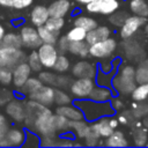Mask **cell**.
<instances>
[{
	"label": "cell",
	"mask_w": 148,
	"mask_h": 148,
	"mask_svg": "<svg viewBox=\"0 0 148 148\" xmlns=\"http://www.w3.org/2000/svg\"><path fill=\"white\" fill-rule=\"evenodd\" d=\"M74 104L82 110L84 114V119L90 123L95 121L101 117L110 116L114 112L110 102H96L86 98V99H76Z\"/></svg>",
	"instance_id": "cell-1"
},
{
	"label": "cell",
	"mask_w": 148,
	"mask_h": 148,
	"mask_svg": "<svg viewBox=\"0 0 148 148\" xmlns=\"http://www.w3.org/2000/svg\"><path fill=\"white\" fill-rule=\"evenodd\" d=\"M111 84L118 94H124V95L131 94L136 87L135 68L130 64L124 65L113 76Z\"/></svg>",
	"instance_id": "cell-2"
},
{
	"label": "cell",
	"mask_w": 148,
	"mask_h": 148,
	"mask_svg": "<svg viewBox=\"0 0 148 148\" xmlns=\"http://www.w3.org/2000/svg\"><path fill=\"white\" fill-rule=\"evenodd\" d=\"M28 130L35 132L39 136L57 134L53 126V112L49 109V106H45L37 114V117L34 119V121L31 123Z\"/></svg>",
	"instance_id": "cell-3"
},
{
	"label": "cell",
	"mask_w": 148,
	"mask_h": 148,
	"mask_svg": "<svg viewBox=\"0 0 148 148\" xmlns=\"http://www.w3.org/2000/svg\"><path fill=\"white\" fill-rule=\"evenodd\" d=\"M95 86L96 82L92 77H76V80L72 81L69 91L75 99H86L89 98Z\"/></svg>",
	"instance_id": "cell-4"
},
{
	"label": "cell",
	"mask_w": 148,
	"mask_h": 148,
	"mask_svg": "<svg viewBox=\"0 0 148 148\" xmlns=\"http://www.w3.org/2000/svg\"><path fill=\"white\" fill-rule=\"evenodd\" d=\"M27 60V54L22 49L0 46V66L14 68Z\"/></svg>",
	"instance_id": "cell-5"
},
{
	"label": "cell",
	"mask_w": 148,
	"mask_h": 148,
	"mask_svg": "<svg viewBox=\"0 0 148 148\" xmlns=\"http://www.w3.org/2000/svg\"><path fill=\"white\" fill-rule=\"evenodd\" d=\"M117 40L114 38H106L98 43L91 44L89 46V56L97 59H108L117 50Z\"/></svg>",
	"instance_id": "cell-6"
},
{
	"label": "cell",
	"mask_w": 148,
	"mask_h": 148,
	"mask_svg": "<svg viewBox=\"0 0 148 148\" xmlns=\"http://www.w3.org/2000/svg\"><path fill=\"white\" fill-rule=\"evenodd\" d=\"M146 23H147V17L138 16V15H134V14L128 15L126 21L120 27L119 35L124 40L128 39V38H132L138 32V30H140L142 27H145Z\"/></svg>",
	"instance_id": "cell-7"
},
{
	"label": "cell",
	"mask_w": 148,
	"mask_h": 148,
	"mask_svg": "<svg viewBox=\"0 0 148 148\" xmlns=\"http://www.w3.org/2000/svg\"><path fill=\"white\" fill-rule=\"evenodd\" d=\"M119 0H92L86 5V9L91 14L111 15L119 9Z\"/></svg>",
	"instance_id": "cell-8"
},
{
	"label": "cell",
	"mask_w": 148,
	"mask_h": 148,
	"mask_svg": "<svg viewBox=\"0 0 148 148\" xmlns=\"http://www.w3.org/2000/svg\"><path fill=\"white\" fill-rule=\"evenodd\" d=\"M6 114L15 123H23L25 118V101L13 97L5 105Z\"/></svg>",
	"instance_id": "cell-9"
},
{
	"label": "cell",
	"mask_w": 148,
	"mask_h": 148,
	"mask_svg": "<svg viewBox=\"0 0 148 148\" xmlns=\"http://www.w3.org/2000/svg\"><path fill=\"white\" fill-rule=\"evenodd\" d=\"M20 36L22 39V44L27 49L37 50L42 45V39L39 37V34L37 31V28H34L31 25H23L20 29Z\"/></svg>",
	"instance_id": "cell-10"
},
{
	"label": "cell",
	"mask_w": 148,
	"mask_h": 148,
	"mask_svg": "<svg viewBox=\"0 0 148 148\" xmlns=\"http://www.w3.org/2000/svg\"><path fill=\"white\" fill-rule=\"evenodd\" d=\"M38 56L40 58L42 65L45 68H53V65L59 56L58 49L56 44H49V43H42V45L37 49Z\"/></svg>",
	"instance_id": "cell-11"
},
{
	"label": "cell",
	"mask_w": 148,
	"mask_h": 148,
	"mask_svg": "<svg viewBox=\"0 0 148 148\" xmlns=\"http://www.w3.org/2000/svg\"><path fill=\"white\" fill-rule=\"evenodd\" d=\"M54 87L49 86V84H42L38 89L29 94L27 97L29 99H34L40 104H44L46 106H50L54 104Z\"/></svg>",
	"instance_id": "cell-12"
},
{
	"label": "cell",
	"mask_w": 148,
	"mask_h": 148,
	"mask_svg": "<svg viewBox=\"0 0 148 148\" xmlns=\"http://www.w3.org/2000/svg\"><path fill=\"white\" fill-rule=\"evenodd\" d=\"M31 73H32V71H31L29 64L27 62V60L18 64L17 66H15L13 68V83H12L14 86V88L20 90L24 86L27 80L31 76Z\"/></svg>",
	"instance_id": "cell-13"
},
{
	"label": "cell",
	"mask_w": 148,
	"mask_h": 148,
	"mask_svg": "<svg viewBox=\"0 0 148 148\" xmlns=\"http://www.w3.org/2000/svg\"><path fill=\"white\" fill-rule=\"evenodd\" d=\"M72 75L74 77H95L97 75V69L95 64L87 60H80L75 62L72 67Z\"/></svg>",
	"instance_id": "cell-14"
},
{
	"label": "cell",
	"mask_w": 148,
	"mask_h": 148,
	"mask_svg": "<svg viewBox=\"0 0 148 148\" xmlns=\"http://www.w3.org/2000/svg\"><path fill=\"white\" fill-rule=\"evenodd\" d=\"M27 136V132L22 128L10 127L5 135V140L7 142V147H20L24 145Z\"/></svg>",
	"instance_id": "cell-15"
},
{
	"label": "cell",
	"mask_w": 148,
	"mask_h": 148,
	"mask_svg": "<svg viewBox=\"0 0 148 148\" xmlns=\"http://www.w3.org/2000/svg\"><path fill=\"white\" fill-rule=\"evenodd\" d=\"M110 35H111L110 28H108L106 25H97L96 28H94L87 32L86 42L89 45H91V44H95V43H98L101 40L109 38Z\"/></svg>",
	"instance_id": "cell-16"
},
{
	"label": "cell",
	"mask_w": 148,
	"mask_h": 148,
	"mask_svg": "<svg viewBox=\"0 0 148 148\" xmlns=\"http://www.w3.org/2000/svg\"><path fill=\"white\" fill-rule=\"evenodd\" d=\"M49 17H50L49 9H47V7H45L43 5L35 6L30 12V22L35 27L44 25Z\"/></svg>",
	"instance_id": "cell-17"
},
{
	"label": "cell",
	"mask_w": 148,
	"mask_h": 148,
	"mask_svg": "<svg viewBox=\"0 0 148 148\" xmlns=\"http://www.w3.org/2000/svg\"><path fill=\"white\" fill-rule=\"evenodd\" d=\"M90 127L98 133V135L102 138V139H105L108 138L113 131L114 128L110 125L109 123V116H104V117H101L98 119H96L95 121H91L90 124Z\"/></svg>",
	"instance_id": "cell-18"
},
{
	"label": "cell",
	"mask_w": 148,
	"mask_h": 148,
	"mask_svg": "<svg viewBox=\"0 0 148 148\" xmlns=\"http://www.w3.org/2000/svg\"><path fill=\"white\" fill-rule=\"evenodd\" d=\"M56 113L62 114L66 118H68L69 120H81L84 119V114L82 112V110L77 106V105H71V104H66V105H59L56 109Z\"/></svg>",
	"instance_id": "cell-19"
},
{
	"label": "cell",
	"mask_w": 148,
	"mask_h": 148,
	"mask_svg": "<svg viewBox=\"0 0 148 148\" xmlns=\"http://www.w3.org/2000/svg\"><path fill=\"white\" fill-rule=\"evenodd\" d=\"M47 9H49L50 16L65 17L71 9V1L69 0H56L47 7Z\"/></svg>",
	"instance_id": "cell-20"
},
{
	"label": "cell",
	"mask_w": 148,
	"mask_h": 148,
	"mask_svg": "<svg viewBox=\"0 0 148 148\" xmlns=\"http://www.w3.org/2000/svg\"><path fill=\"white\" fill-rule=\"evenodd\" d=\"M90 130V124H88V120L81 119V120H71L69 123V131L75 135L77 140L83 139L87 133Z\"/></svg>",
	"instance_id": "cell-21"
},
{
	"label": "cell",
	"mask_w": 148,
	"mask_h": 148,
	"mask_svg": "<svg viewBox=\"0 0 148 148\" xmlns=\"http://www.w3.org/2000/svg\"><path fill=\"white\" fill-rule=\"evenodd\" d=\"M104 140V146L106 147H127L130 145L125 134L121 131H113Z\"/></svg>",
	"instance_id": "cell-22"
},
{
	"label": "cell",
	"mask_w": 148,
	"mask_h": 148,
	"mask_svg": "<svg viewBox=\"0 0 148 148\" xmlns=\"http://www.w3.org/2000/svg\"><path fill=\"white\" fill-rule=\"evenodd\" d=\"M89 44L86 40H77V42H69L68 52L77 56L80 58H86L89 56Z\"/></svg>",
	"instance_id": "cell-23"
},
{
	"label": "cell",
	"mask_w": 148,
	"mask_h": 148,
	"mask_svg": "<svg viewBox=\"0 0 148 148\" xmlns=\"http://www.w3.org/2000/svg\"><path fill=\"white\" fill-rule=\"evenodd\" d=\"M89 98L96 102H109L112 98V92H111V89L99 84L97 87L95 86Z\"/></svg>",
	"instance_id": "cell-24"
},
{
	"label": "cell",
	"mask_w": 148,
	"mask_h": 148,
	"mask_svg": "<svg viewBox=\"0 0 148 148\" xmlns=\"http://www.w3.org/2000/svg\"><path fill=\"white\" fill-rule=\"evenodd\" d=\"M37 31L39 34V37H40L42 42L43 43H49V44H56L58 38H59V35H60L59 31L51 30L45 24L40 25V27H37Z\"/></svg>",
	"instance_id": "cell-25"
},
{
	"label": "cell",
	"mask_w": 148,
	"mask_h": 148,
	"mask_svg": "<svg viewBox=\"0 0 148 148\" xmlns=\"http://www.w3.org/2000/svg\"><path fill=\"white\" fill-rule=\"evenodd\" d=\"M0 46L22 49L23 44H22V39H21L20 34H16V32H13V31L12 32H6L1 43H0Z\"/></svg>",
	"instance_id": "cell-26"
},
{
	"label": "cell",
	"mask_w": 148,
	"mask_h": 148,
	"mask_svg": "<svg viewBox=\"0 0 148 148\" xmlns=\"http://www.w3.org/2000/svg\"><path fill=\"white\" fill-rule=\"evenodd\" d=\"M130 10L138 16L148 17V1L147 0H131Z\"/></svg>",
	"instance_id": "cell-27"
},
{
	"label": "cell",
	"mask_w": 148,
	"mask_h": 148,
	"mask_svg": "<svg viewBox=\"0 0 148 148\" xmlns=\"http://www.w3.org/2000/svg\"><path fill=\"white\" fill-rule=\"evenodd\" d=\"M69 123H71V120L68 118H66L65 116L59 114V113L53 114V126H54L57 134H64V133L68 132Z\"/></svg>",
	"instance_id": "cell-28"
},
{
	"label": "cell",
	"mask_w": 148,
	"mask_h": 148,
	"mask_svg": "<svg viewBox=\"0 0 148 148\" xmlns=\"http://www.w3.org/2000/svg\"><path fill=\"white\" fill-rule=\"evenodd\" d=\"M74 25L76 27H80V28H83L87 32L94 28H96L98 24H97V21L90 16H86V15H79L74 18Z\"/></svg>",
	"instance_id": "cell-29"
},
{
	"label": "cell",
	"mask_w": 148,
	"mask_h": 148,
	"mask_svg": "<svg viewBox=\"0 0 148 148\" xmlns=\"http://www.w3.org/2000/svg\"><path fill=\"white\" fill-rule=\"evenodd\" d=\"M148 142V133L146 127H136L133 131V143L135 146H147Z\"/></svg>",
	"instance_id": "cell-30"
},
{
	"label": "cell",
	"mask_w": 148,
	"mask_h": 148,
	"mask_svg": "<svg viewBox=\"0 0 148 148\" xmlns=\"http://www.w3.org/2000/svg\"><path fill=\"white\" fill-rule=\"evenodd\" d=\"M43 84V82L40 81L39 77H36V76H30L27 82L24 83V86L20 89V91H22L23 95L28 96L29 94H31L32 91H35L36 89H38L40 86Z\"/></svg>",
	"instance_id": "cell-31"
},
{
	"label": "cell",
	"mask_w": 148,
	"mask_h": 148,
	"mask_svg": "<svg viewBox=\"0 0 148 148\" xmlns=\"http://www.w3.org/2000/svg\"><path fill=\"white\" fill-rule=\"evenodd\" d=\"M133 101L136 102H145L148 98V83H140L136 84L134 90L131 92Z\"/></svg>",
	"instance_id": "cell-32"
},
{
	"label": "cell",
	"mask_w": 148,
	"mask_h": 148,
	"mask_svg": "<svg viewBox=\"0 0 148 148\" xmlns=\"http://www.w3.org/2000/svg\"><path fill=\"white\" fill-rule=\"evenodd\" d=\"M27 62L29 64V66H30L32 72L39 73L42 71V68H43V65H42V61H40V58L38 56L37 50H32L27 56Z\"/></svg>",
	"instance_id": "cell-33"
},
{
	"label": "cell",
	"mask_w": 148,
	"mask_h": 148,
	"mask_svg": "<svg viewBox=\"0 0 148 148\" xmlns=\"http://www.w3.org/2000/svg\"><path fill=\"white\" fill-rule=\"evenodd\" d=\"M72 103V95L66 92L62 88H56L54 89V104L59 105H66Z\"/></svg>",
	"instance_id": "cell-34"
},
{
	"label": "cell",
	"mask_w": 148,
	"mask_h": 148,
	"mask_svg": "<svg viewBox=\"0 0 148 148\" xmlns=\"http://www.w3.org/2000/svg\"><path fill=\"white\" fill-rule=\"evenodd\" d=\"M83 140H84V145L88 146V147H95V146H102V145H104V141L102 140V138L91 127H90L89 132L87 133V135L83 138Z\"/></svg>",
	"instance_id": "cell-35"
},
{
	"label": "cell",
	"mask_w": 148,
	"mask_h": 148,
	"mask_svg": "<svg viewBox=\"0 0 148 148\" xmlns=\"http://www.w3.org/2000/svg\"><path fill=\"white\" fill-rule=\"evenodd\" d=\"M71 67V62L69 59L67 58L66 54H59L54 65H53V69L57 73H66Z\"/></svg>",
	"instance_id": "cell-36"
},
{
	"label": "cell",
	"mask_w": 148,
	"mask_h": 148,
	"mask_svg": "<svg viewBox=\"0 0 148 148\" xmlns=\"http://www.w3.org/2000/svg\"><path fill=\"white\" fill-rule=\"evenodd\" d=\"M67 38L69 39V42H77V40H86V36H87V31L83 28L76 27L74 25L72 29L68 30V32L66 34Z\"/></svg>",
	"instance_id": "cell-37"
},
{
	"label": "cell",
	"mask_w": 148,
	"mask_h": 148,
	"mask_svg": "<svg viewBox=\"0 0 148 148\" xmlns=\"http://www.w3.org/2000/svg\"><path fill=\"white\" fill-rule=\"evenodd\" d=\"M125 40H126V39H125ZM127 40H128V42H127V44H126V46H125V53H126V56H127L128 58H130V57H132V58L139 57L140 53L143 54V50L141 49L140 44H138V43L134 42V40H131V38H128Z\"/></svg>",
	"instance_id": "cell-38"
},
{
	"label": "cell",
	"mask_w": 148,
	"mask_h": 148,
	"mask_svg": "<svg viewBox=\"0 0 148 148\" xmlns=\"http://www.w3.org/2000/svg\"><path fill=\"white\" fill-rule=\"evenodd\" d=\"M131 111L133 113V116L136 118H141L148 114V104L143 103V102H134L131 105Z\"/></svg>",
	"instance_id": "cell-39"
},
{
	"label": "cell",
	"mask_w": 148,
	"mask_h": 148,
	"mask_svg": "<svg viewBox=\"0 0 148 148\" xmlns=\"http://www.w3.org/2000/svg\"><path fill=\"white\" fill-rule=\"evenodd\" d=\"M127 17L128 14L125 10H116L114 13L109 15V22L114 27H121Z\"/></svg>",
	"instance_id": "cell-40"
},
{
	"label": "cell",
	"mask_w": 148,
	"mask_h": 148,
	"mask_svg": "<svg viewBox=\"0 0 148 148\" xmlns=\"http://www.w3.org/2000/svg\"><path fill=\"white\" fill-rule=\"evenodd\" d=\"M13 83V69L6 66H0V84L10 86Z\"/></svg>",
	"instance_id": "cell-41"
},
{
	"label": "cell",
	"mask_w": 148,
	"mask_h": 148,
	"mask_svg": "<svg viewBox=\"0 0 148 148\" xmlns=\"http://www.w3.org/2000/svg\"><path fill=\"white\" fill-rule=\"evenodd\" d=\"M47 28L54 31H61V29L65 27V18L64 17H57V16H50L45 23Z\"/></svg>",
	"instance_id": "cell-42"
},
{
	"label": "cell",
	"mask_w": 148,
	"mask_h": 148,
	"mask_svg": "<svg viewBox=\"0 0 148 148\" xmlns=\"http://www.w3.org/2000/svg\"><path fill=\"white\" fill-rule=\"evenodd\" d=\"M57 76H58V74H56L53 72H49V71H40L39 74H38V77L40 79V81L44 84H49V86H52V87L56 86Z\"/></svg>",
	"instance_id": "cell-43"
},
{
	"label": "cell",
	"mask_w": 148,
	"mask_h": 148,
	"mask_svg": "<svg viewBox=\"0 0 148 148\" xmlns=\"http://www.w3.org/2000/svg\"><path fill=\"white\" fill-rule=\"evenodd\" d=\"M135 81L138 84L140 83H148V68L140 65L135 68Z\"/></svg>",
	"instance_id": "cell-44"
},
{
	"label": "cell",
	"mask_w": 148,
	"mask_h": 148,
	"mask_svg": "<svg viewBox=\"0 0 148 148\" xmlns=\"http://www.w3.org/2000/svg\"><path fill=\"white\" fill-rule=\"evenodd\" d=\"M56 46L58 49L59 54H66V52H68V46H69V39L67 38V36L66 35L59 36Z\"/></svg>",
	"instance_id": "cell-45"
},
{
	"label": "cell",
	"mask_w": 148,
	"mask_h": 148,
	"mask_svg": "<svg viewBox=\"0 0 148 148\" xmlns=\"http://www.w3.org/2000/svg\"><path fill=\"white\" fill-rule=\"evenodd\" d=\"M72 79H71V76H68V75H66V74H62V73H59L58 74V76H57V81H56V88H67V87H69L71 86V83H72Z\"/></svg>",
	"instance_id": "cell-46"
},
{
	"label": "cell",
	"mask_w": 148,
	"mask_h": 148,
	"mask_svg": "<svg viewBox=\"0 0 148 148\" xmlns=\"http://www.w3.org/2000/svg\"><path fill=\"white\" fill-rule=\"evenodd\" d=\"M58 135H45V136H40L39 140V145L42 147H57V141H58Z\"/></svg>",
	"instance_id": "cell-47"
},
{
	"label": "cell",
	"mask_w": 148,
	"mask_h": 148,
	"mask_svg": "<svg viewBox=\"0 0 148 148\" xmlns=\"http://www.w3.org/2000/svg\"><path fill=\"white\" fill-rule=\"evenodd\" d=\"M9 128H10V124L8 121L7 116H5L3 113L0 112V140H2L5 138V135Z\"/></svg>",
	"instance_id": "cell-48"
},
{
	"label": "cell",
	"mask_w": 148,
	"mask_h": 148,
	"mask_svg": "<svg viewBox=\"0 0 148 148\" xmlns=\"http://www.w3.org/2000/svg\"><path fill=\"white\" fill-rule=\"evenodd\" d=\"M117 119H118V121H119L120 124L126 125V124L132 123V121H133V119H135V117L133 116V113H132V111H131V110H125V111L119 112V114H118Z\"/></svg>",
	"instance_id": "cell-49"
},
{
	"label": "cell",
	"mask_w": 148,
	"mask_h": 148,
	"mask_svg": "<svg viewBox=\"0 0 148 148\" xmlns=\"http://www.w3.org/2000/svg\"><path fill=\"white\" fill-rule=\"evenodd\" d=\"M13 97H14V96H13V94H12L9 90H7V89H1V90H0V106L6 105Z\"/></svg>",
	"instance_id": "cell-50"
},
{
	"label": "cell",
	"mask_w": 148,
	"mask_h": 148,
	"mask_svg": "<svg viewBox=\"0 0 148 148\" xmlns=\"http://www.w3.org/2000/svg\"><path fill=\"white\" fill-rule=\"evenodd\" d=\"M34 0H13V8L15 9H25L32 5Z\"/></svg>",
	"instance_id": "cell-51"
},
{
	"label": "cell",
	"mask_w": 148,
	"mask_h": 148,
	"mask_svg": "<svg viewBox=\"0 0 148 148\" xmlns=\"http://www.w3.org/2000/svg\"><path fill=\"white\" fill-rule=\"evenodd\" d=\"M110 103H111V106L113 108L114 111H120L124 108V102L120 98H111Z\"/></svg>",
	"instance_id": "cell-52"
},
{
	"label": "cell",
	"mask_w": 148,
	"mask_h": 148,
	"mask_svg": "<svg viewBox=\"0 0 148 148\" xmlns=\"http://www.w3.org/2000/svg\"><path fill=\"white\" fill-rule=\"evenodd\" d=\"M109 123H110V125L116 130L117 127H118V125H119V121H118V119L117 118H114V117H110L109 116Z\"/></svg>",
	"instance_id": "cell-53"
},
{
	"label": "cell",
	"mask_w": 148,
	"mask_h": 148,
	"mask_svg": "<svg viewBox=\"0 0 148 148\" xmlns=\"http://www.w3.org/2000/svg\"><path fill=\"white\" fill-rule=\"evenodd\" d=\"M1 7H13V0H0Z\"/></svg>",
	"instance_id": "cell-54"
},
{
	"label": "cell",
	"mask_w": 148,
	"mask_h": 148,
	"mask_svg": "<svg viewBox=\"0 0 148 148\" xmlns=\"http://www.w3.org/2000/svg\"><path fill=\"white\" fill-rule=\"evenodd\" d=\"M5 34H6V30H5V27H3L2 24H0V43H1V40H2V38H3V36H5Z\"/></svg>",
	"instance_id": "cell-55"
},
{
	"label": "cell",
	"mask_w": 148,
	"mask_h": 148,
	"mask_svg": "<svg viewBox=\"0 0 148 148\" xmlns=\"http://www.w3.org/2000/svg\"><path fill=\"white\" fill-rule=\"evenodd\" d=\"M76 2H79V3H81V5H87V3H89L90 1H92V0H75Z\"/></svg>",
	"instance_id": "cell-56"
},
{
	"label": "cell",
	"mask_w": 148,
	"mask_h": 148,
	"mask_svg": "<svg viewBox=\"0 0 148 148\" xmlns=\"http://www.w3.org/2000/svg\"><path fill=\"white\" fill-rule=\"evenodd\" d=\"M143 30H145V34L148 36V23H146V24H145V28H143Z\"/></svg>",
	"instance_id": "cell-57"
},
{
	"label": "cell",
	"mask_w": 148,
	"mask_h": 148,
	"mask_svg": "<svg viewBox=\"0 0 148 148\" xmlns=\"http://www.w3.org/2000/svg\"><path fill=\"white\" fill-rule=\"evenodd\" d=\"M143 125H145V126H146V127L148 128V116H147V117L145 118V121H143Z\"/></svg>",
	"instance_id": "cell-58"
},
{
	"label": "cell",
	"mask_w": 148,
	"mask_h": 148,
	"mask_svg": "<svg viewBox=\"0 0 148 148\" xmlns=\"http://www.w3.org/2000/svg\"><path fill=\"white\" fill-rule=\"evenodd\" d=\"M147 146H148V142H147Z\"/></svg>",
	"instance_id": "cell-59"
}]
</instances>
